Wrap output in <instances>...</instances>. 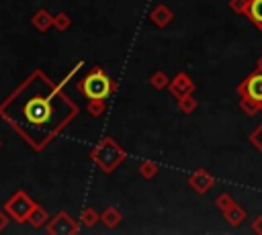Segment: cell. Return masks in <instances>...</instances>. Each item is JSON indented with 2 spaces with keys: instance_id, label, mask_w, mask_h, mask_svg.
Returning <instances> with one entry per match:
<instances>
[{
  "instance_id": "cell-1",
  "label": "cell",
  "mask_w": 262,
  "mask_h": 235,
  "mask_svg": "<svg viewBox=\"0 0 262 235\" xmlns=\"http://www.w3.org/2000/svg\"><path fill=\"white\" fill-rule=\"evenodd\" d=\"M0 114L33 147H43L76 114V106L37 72L0 106Z\"/></svg>"
},
{
  "instance_id": "cell-2",
  "label": "cell",
  "mask_w": 262,
  "mask_h": 235,
  "mask_svg": "<svg viewBox=\"0 0 262 235\" xmlns=\"http://www.w3.org/2000/svg\"><path fill=\"white\" fill-rule=\"evenodd\" d=\"M80 88L84 90V94H86L88 98L102 100V98H106V96L111 94V80L106 78L104 72L94 69V72H90V74L82 80Z\"/></svg>"
},
{
  "instance_id": "cell-3",
  "label": "cell",
  "mask_w": 262,
  "mask_h": 235,
  "mask_svg": "<svg viewBox=\"0 0 262 235\" xmlns=\"http://www.w3.org/2000/svg\"><path fill=\"white\" fill-rule=\"evenodd\" d=\"M252 102H256V104H262V72H258V74H252L248 80H246V84H244V90H242Z\"/></svg>"
},
{
  "instance_id": "cell-4",
  "label": "cell",
  "mask_w": 262,
  "mask_h": 235,
  "mask_svg": "<svg viewBox=\"0 0 262 235\" xmlns=\"http://www.w3.org/2000/svg\"><path fill=\"white\" fill-rule=\"evenodd\" d=\"M248 10H250V16L262 27V0H252Z\"/></svg>"
}]
</instances>
